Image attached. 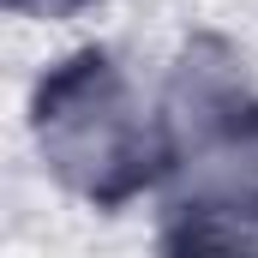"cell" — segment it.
I'll list each match as a JSON object with an SVG mask.
<instances>
[{"label":"cell","instance_id":"obj_1","mask_svg":"<svg viewBox=\"0 0 258 258\" xmlns=\"http://www.w3.org/2000/svg\"><path fill=\"white\" fill-rule=\"evenodd\" d=\"M36 138L66 186L96 204L138 192L156 162V132L144 126V108L132 102L126 78L108 54H78L36 90Z\"/></svg>","mask_w":258,"mask_h":258},{"label":"cell","instance_id":"obj_2","mask_svg":"<svg viewBox=\"0 0 258 258\" xmlns=\"http://www.w3.org/2000/svg\"><path fill=\"white\" fill-rule=\"evenodd\" d=\"M12 6H42V12H66V6H84V0H12Z\"/></svg>","mask_w":258,"mask_h":258}]
</instances>
